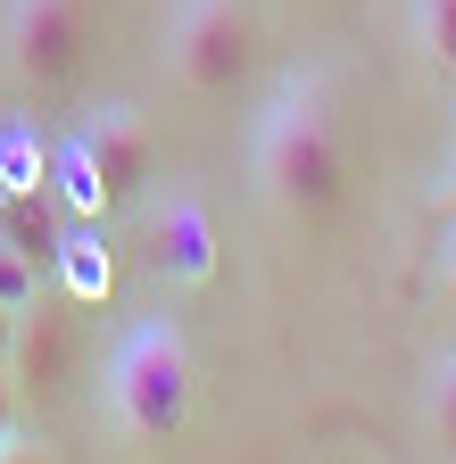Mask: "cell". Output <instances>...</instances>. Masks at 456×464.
Wrapping results in <instances>:
<instances>
[{
  "mask_svg": "<svg viewBox=\"0 0 456 464\" xmlns=\"http://www.w3.org/2000/svg\"><path fill=\"white\" fill-rule=\"evenodd\" d=\"M249 174L282 216H324L340 199V133H332V100L315 67H291L249 133Z\"/></svg>",
  "mask_w": 456,
  "mask_h": 464,
  "instance_id": "obj_1",
  "label": "cell"
},
{
  "mask_svg": "<svg viewBox=\"0 0 456 464\" xmlns=\"http://www.w3.org/2000/svg\"><path fill=\"white\" fill-rule=\"evenodd\" d=\"M108 406H117V423L133 440H175L183 415H191V348L183 332L150 315L117 340V357H108Z\"/></svg>",
  "mask_w": 456,
  "mask_h": 464,
  "instance_id": "obj_2",
  "label": "cell"
},
{
  "mask_svg": "<svg viewBox=\"0 0 456 464\" xmlns=\"http://www.w3.org/2000/svg\"><path fill=\"white\" fill-rule=\"evenodd\" d=\"M249 50H257L249 0H183L166 25V67L183 92H233L249 75Z\"/></svg>",
  "mask_w": 456,
  "mask_h": 464,
  "instance_id": "obj_3",
  "label": "cell"
},
{
  "mask_svg": "<svg viewBox=\"0 0 456 464\" xmlns=\"http://www.w3.org/2000/svg\"><path fill=\"white\" fill-rule=\"evenodd\" d=\"M0 50L34 92H67L92 50V0H0Z\"/></svg>",
  "mask_w": 456,
  "mask_h": 464,
  "instance_id": "obj_4",
  "label": "cell"
},
{
  "mask_svg": "<svg viewBox=\"0 0 456 464\" xmlns=\"http://www.w3.org/2000/svg\"><path fill=\"white\" fill-rule=\"evenodd\" d=\"M75 150H83V166L100 174L108 208H133L141 183H150V166H158V141H150V125H141V108H125V100H100L83 125H75Z\"/></svg>",
  "mask_w": 456,
  "mask_h": 464,
  "instance_id": "obj_5",
  "label": "cell"
},
{
  "mask_svg": "<svg viewBox=\"0 0 456 464\" xmlns=\"http://www.w3.org/2000/svg\"><path fill=\"white\" fill-rule=\"evenodd\" d=\"M141 257H150V274H166V282H208V274H216V224H208V208H199L191 191H166V199L141 216Z\"/></svg>",
  "mask_w": 456,
  "mask_h": 464,
  "instance_id": "obj_6",
  "label": "cell"
},
{
  "mask_svg": "<svg viewBox=\"0 0 456 464\" xmlns=\"http://www.w3.org/2000/svg\"><path fill=\"white\" fill-rule=\"evenodd\" d=\"M67 348H75V315H67V307H42V299L17 307V324H9V357H17V373H25L34 390L67 382Z\"/></svg>",
  "mask_w": 456,
  "mask_h": 464,
  "instance_id": "obj_7",
  "label": "cell"
},
{
  "mask_svg": "<svg viewBox=\"0 0 456 464\" xmlns=\"http://www.w3.org/2000/svg\"><path fill=\"white\" fill-rule=\"evenodd\" d=\"M67 199L50 183H25V191H0V241L25 249L34 266H59V241H67Z\"/></svg>",
  "mask_w": 456,
  "mask_h": 464,
  "instance_id": "obj_8",
  "label": "cell"
},
{
  "mask_svg": "<svg viewBox=\"0 0 456 464\" xmlns=\"http://www.w3.org/2000/svg\"><path fill=\"white\" fill-rule=\"evenodd\" d=\"M59 274H67V299H108L117 266H108L100 216H75V224H67V241H59Z\"/></svg>",
  "mask_w": 456,
  "mask_h": 464,
  "instance_id": "obj_9",
  "label": "cell"
},
{
  "mask_svg": "<svg viewBox=\"0 0 456 464\" xmlns=\"http://www.w3.org/2000/svg\"><path fill=\"white\" fill-rule=\"evenodd\" d=\"M415 50L432 75L456 83V0H415Z\"/></svg>",
  "mask_w": 456,
  "mask_h": 464,
  "instance_id": "obj_10",
  "label": "cell"
},
{
  "mask_svg": "<svg viewBox=\"0 0 456 464\" xmlns=\"http://www.w3.org/2000/svg\"><path fill=\"white\" fill-rule=\"evenodd\" d=\"M423 431L440 456H456V357H432L423 373Z\"/></svg>",
  "mask_w": 456,
  "mask_h": 464,
  "instance_id": "obj_11",
  "label": "cell"
},
{
  "mask_svg": "<svg viewBox=\"0 0 456 464\" xmlns=\"http://www.w3.org/2000/svg\"><path fill=\"white\" fill-rule=\"evenodd\" d=\"M25 183H42V141L0 125V191H25Z\"/></svg>",
  "mask_w": 456,
  "mask_h": 464,
  "instance_id": "obj_12",
  "label": "cell"
},
{
  "mask_svg": "<svg viewBox=\"0 0 456 464\" xmlns=\"http://www.w3.org/2000/svg\"><path fill=\"white\" fill-rule=\"evenodd\" d=\"M34 282H42V266H34L25 249L0 241V307H25V299H34Z\"/></svg>",
  "mask_w": 456,
  "mask_h": 464,
  "instance_id": "obj_13",
  "label": "cell"
},
{
  "mask_svg": "<svg viewBox=\"0 0 456 464\" xmlns=\"http://www.w3.org/2000/svg\"><path fill=\"white\" fill-rule=\"evenodd\" d=\"M432 274H440V290L456 299V216H448V232H440V257H432Z\"/></svg>",
  "mask_w": 456,
  "mask_h": 464,
  "instance_id": "obj_14",
  "label": "cell"
},
{
  "mask_svg": "<svg viewBox=\"0 0 456 464\" xmlns=\"http://www.w3.org/2000/svg\"><path fill=\"white\" fill-rule=\"evenodd\" d=\"M0 423H9V382H0Z\"/></svg>",
  "mask_w": 456,
  "mask_h": 464,
  "instance_id": "obj_15",
  "label": "cell"
},
{
  "mask_svg": "<svg viewBox=\"0 0 456 464\" xmlns=\"http://www.w3.org/2000/svg\"><path fill=\"white\" fill-rule=\"evenodd\" d=\"M440 199H448V216H456V183H448V191H440Z\"/></svg>",
  "mask_w": 456,
  "mask_h": 464,
  "instance_id": "obj_16",
  "label": "cell"
}]
</instances>
